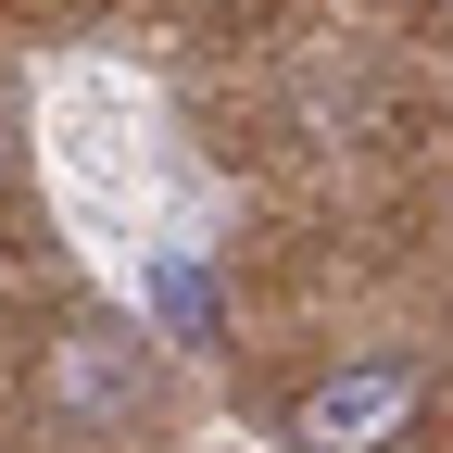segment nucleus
<instances>
[{
  "mask_svg": "<svg viewBox=\"0 0 453 453\" xmlns=\"http://www.w3.org/2000/svg\"><path fill=\"white\" fill-rule=\"evenodd\" d=\"M428 403V365H340V378H315L303 403H290V441L303 453H390V428H403Z\"/></svg>",
  "mask_w": 453,
  "mask_h": 453,
  "instance_id": "f257e3e1",
  "label": "nucleus"
}]
</instances>
